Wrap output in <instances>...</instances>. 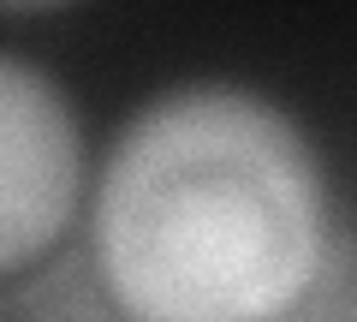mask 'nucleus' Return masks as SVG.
<instances>
[{
    "label": "nucleus",
    "instance_id": "nucleus-2",
    "mask_svg": "<svg viewBox=\"0 0 357 322\" xmlns=\"http://www.w3.org/2000/svg\"><path fill=\"white\" fill-rule=\"evenodd\" d=\"M89 191L84 119L48 66L0 48V281L42 263Z\"/></svg>",
    "mask_w": 357,
    "mask_h": 322
},
{
    "label": "nucleus",
    "instance_id": "nucleus-1",
    "mask_svg": "<svg viewBox=\"0 0 357 322\" xmlns=\"http://www.w3.org/2000/svg\"><path fill=\"white\" fill-rule=\"evenodd\" d=\"M328 257V173L274 96H149L89 180V263L126 322H286Z\"/></svg>",
    "mask_w": 357,
    "mask_h": 322
},
{
    "label": "nucleus",
    "instance_id": "nucleus-3",
    "mask_svg": "<svg viewBox=\"0 0 357 322\" xmlns=\"http://www.w3.org/2000/svg\"><path fill=\"white\" fill-rule=\"evenodd\" d=\"M54 6H72V0H0V13H54Z\"/></svg>",
    "mask_w": 357,
    "mask_h": 322
}]
</instances>
